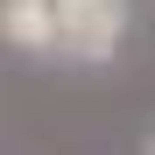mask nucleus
Masks as SVG:
<instances>
[{
  "label": "nucleus",
  "mask_w": 155,
  "mask_h": 155,
  "mask_svg": "<svg viewBox=\"0 0 155 155\" xmlns=\"http://www.w3.org/2000/svg\"><path fill=\"white\" fill-rule=\"evenodd\" d=\"M127 0H57V21H64V49L78 64H106L120 35H127Z\"/></svg>",
  "instance_id": "nucleus-1"
},
{
  "label": "nucleus",
  "mask_w": 155,
  "mask_h": 155,
  "mask_svg": "<svg viewBox=\"0 0 155 155\" xmlns=\"http://www.w3.org/2000/svg\"><path fill=\"white\" fill-rule=\"evenodd\" d=\"M0 35L14 49H64V21H57V0H0Z\"/></svg>",
  "instance_id": "nucleus-2"
}]
</instances>
